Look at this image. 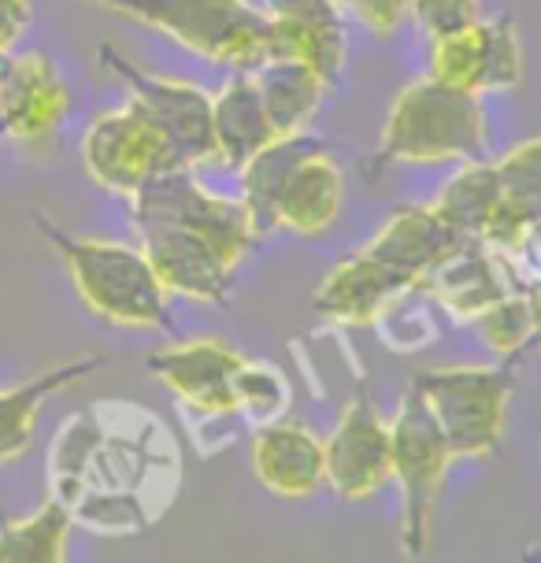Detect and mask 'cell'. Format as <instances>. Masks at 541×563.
Returning a JSON list of instances; mask_svg holds the SVG:
<instances>
[{
  "label": "cell",
  "instance_id": "obj_2",
  "mask_svg": "<svg viewBox=\"0 0 541 563\" xmlns=\"http://www.w3.org/2000/svg\"><path fill=\"white\" fill-rule=\"evenodd\" d=\"M137 245L167 294L197 305H227L238 267L253 253L260 223L242 197H223L172 167L130 197Z\"/></svg>",
  "mask_w": 541,
  "mask_h": 563
},
{
  "label": "cell",
  "instance_id": "obj_18",
  "mask_svg": "<svg viewBox=\"0 0 541 563\" xmlns=\"http://www.w3.org/2000/svg\"><path fill=\"white\" fill-rule=\"evenodd\" d=\"M464 234L449 223L438 205H405L386 219L383 230L367 241V253L386 260L412 286H419L449 253L464 245Z\"/></svg>",
  "mask_w": 541,
  "mask_h": 563
},
{
  "label": "cell",
  "instance_id": "obj_13",
  "mask_svg": "<svg viewBox=\"0 0 541 563\" xmlns=\"http://www.w3.org/2000/svg\"><path fill=\"white\" fill-rule=\"evenodd\" d=\"M327 441V486L334 497L360 505L378 497L389 486V419L371 400V389L360 382L345 400L342 416Z\"/></svg>",
  "mask_w": 541,
  "mask_h": 563
},
{
  "label": "cell",
  "instance_id": "obj_9",
  "mask_svg": "<svg viewBox=\"0 0 541 563\" xmlns=\"http://www.w3.org/2000/svg\"><path fill=\"white\" fill-rule=\"evenodd\" d=\"M82 167L104 194L130 200L156 175L175 167V153L164 130L156 126V119L130 97L126 104L100 112L86 126Z\"/></svg>",
  "mask_w": 541,
  "mask_h": 563
},
{
  "label": "cell",
  "instance_id": "obj_33",
  "mask_svg": "<svg viewBox=\"0 0 541 563\" xmlns=\"http://www.w3.org/2000/svg\"><path fill=\"white\" fill-rule=\"evenodd\" d=\"M8 64H12V56L0 53V89H4V78H8Z\"/></svg>",
  "mask_w": 541,
  "mask_h": 563
},
{
  "label": "cell",
  "instance_id": "obj_1",
  "mask_svg": "<svg viewBox=\"0 0 541 563\" xmlns=\"http://www.w3.org/2000/svg\"><path fill=\"white\" fill-rule=\"evenodd\" d=\"M183 456L153 411L100 400L64 419L48 445V489L75 522L104 538L142 534L172 508Z\"/></svg>",
  "mask_w": 541,
  "mask_h": 563
},
{
  "label": "cell",
  "instance_id": "obj_32",
  "mask_svg": "<svg viewBox=\"0 0 541 563\" xmlns=\"http://www.w3.org/2000/svg\"><path fill=\"white\" fill-rule=\"evenodd\" d=\"M527 300L530 316H534V349H541V275L527 282Z\"/></svg>",
  "mask_w": 541,
  "mask_h": 563
},
{
  "label": "cell",
  "instance_id": "obj_3",
  "mask_svg": "<svg viewBox=\"0 0 541 563\" xmlns=\"http://www.w3.org/2000/svg\"><path fill=\"white\" fill-rule=\"evenodd\" d=\"M242 200L260 230L278 227L297 238H319L334 227L345 200V175L316 134L275 137L238 167Z\"/></svg>",
  "mask_w": 541,
  "mask_h": 563
},
{
  "label": "cell",
  "instance_id": "obj_28",
  "mask_svg": "<svg viewBox=\"0 0 541 563\" xmlns=\"http://www.w3.org/2000/svg\"><path fill=\"white\" fill-rule=\"evenodd\" d=\"M494 167L500 175L505 194L527 200L530 208L541 211V134L523 141V145L508 148L505 156L494 159Z\"/></svg>",
  "mask_w": 541,
  "mask_h": 563
},
{
  "label": "cell",
  "instance_id": "obj_24",
  "mask_svg": "<svg viewBox=\"0 0 541 563\" xmlns=\"http://www.w3.org/2000/svg\"><path fill=\"white\" fill-rule=\"evenodd\" d=\"M505 197L500 175L494 159H467L453 178L442 186L434 205L445 211V219L453 223L464 238H478V230L489 219V211L497 208V200Z\"/></svg>",
  "mask_w": 541,
  "mask_h": 563
},
{
  "label": "cell",
  "instance_id": "obj_30",
  "mask_svg": "<svg viewBox=\"0 0 541 563\" xmlns=\"http://www.w3.org/2000/svg\"><path fill=\"white\" fill-rule=\"evenodd\" d=\"M30 19H34L30 0H0V53H12L19 37L26 34Z\"/></svg>",
  "mask_w": 541,
  "mask_h": 563
},
{
  "label": "cell",
  "instance_id": "obj_29",
  "mask_svg": "<svg viewBox=\"0 0 541 563\" xmlns=\"http://www.w3.org/2000/svg\"><path fill=\"white\" fill-rule=\"evenodd\" d=\"M334 4H338V12L356 19V23L371 30V34L386 37L408 19L412 0H334Z\"/></svg>",
  "mask_w": 541,
  "mask_h": 563
},
{
  "label": "cell",
  "instance_id": "obj_5",
  "mask_svg": "<svg viewBox=\"0 0 541 563\" xmlns=\"http://www.w3.org/2000/svg\"><path fill=\"white\" fill-rule=\"evenodd\" d=\"M489 153L483 97L464 93L430 75L408 82L389 104L375 167L394 164H467Z\"/></svg>",
  "mask_w": 541,
  "mask_h": 563
},
{
  "label": "cell",
  "instance_id": "obj_19",
  "mask_svg": "<svg viewBox=\"0 0 541 563\" xmlns=\"http://www.w3.org/2000/svg\"><path fill=\"white\" fill-rule=\"evenodd\" d=\"M97 367H104V356H78L42 371L30 382H19L12 389H0V464H12V460L23 456L34 445L37 419H42L48 400L78 386Z\"/></svg>",
  "mask_w": 541,
  "mask_h": 563
},
{
  "label": "cell",
  "instance_id": "obj_10",
  "mask_svg": "<svg viewBox=\"0 0 541 563\" xmlns=\"http://www.w3.org/2000/svg\"><path fill=\"white\" fill-rule=\"evenodd\" d=\"M100 64L130 89V97L156 119L164 137L172 141L175 167L197 170L216 164V130H212V93L189 78L153 75L137 67L134 59L115 53L112 45H100Z\"/></svg>",
  "mask_w": 541,
  "mask_h": 563
},
{
  "label": "cell",
  "instance_id": "obj_14",
  "mask_svg": "<svg viewBox=\"0 0 541 563\" xmlns=\"http://www.w3.org/2000/svg\"><path fill=\"white\" fill-rule=\"evenodd\" d=\"M253 475L270 497L305 500L327 486V441L308 422L278 416L253 427Z\"/></svg>",
  "mask_w": 541,
  "mask_h": 563
},
{
  "label": "cell",
  "instance_id": "obj_20",
  "mask_svg": "<svg viewBox=\"0 0 541 563\" xmlns=\"http://www.w3.org/2000/svg\"><path fill=\"white\" fill-rule=\"evenodd\" d=\"M253 78L275 137H294L312 130L319 108L330 93V82L316 67L300 64V59L267 56L264 64L253 67Z\"/></svg>",
  "mask_w": 541,
  "mask_h": 563
},
{
  "label": "cell",
  "instance_id": "obj_34",
  "mask_svg": "<svg viewBox=\"0 0 541 563\" xmlns=\"http://www.w3.org/2000/svg\"><path fill=\"white\" fill-rule=\"evenodd\" d=\"M0 141H4V126H0Z\"/></svg>",
  "mask_w": 541,
  "mask_h": 563
},
{
  "label": "cell",
  "instance_id": "obj_7",
  "mask_svg": "<svg viewBox=\"0 0 541 563\" xmlns=\"http://www.w3.org/2000/svg\"><path fill=\"white\" fill-rule=\"evenodd\" d=\"M416 397L445 434L456 460H489L505 441L516 397L512 364L427 367L412 378Z\"/></svg>",
  "mask_w": 541,
  "mask_h": 563
},
{
  "label": "cell",
  "instance_id": "obj_12",
  "mask_svg": "<svg viewBox=\"0 0 541 563\" xmlns=\"http://www.w3.org/2000/svg\"><path fill=\"white\" fill-rule=\"evenodd\" d=\"M245 352L227 338H183L148 352L145 367L172 389V397L194 419L238 416L234 378L245 364Z\"/></svg>",
  "mask_w": 541,
  "mask_h": 563
},
{
  "label": "cell",
  "instance_id": "obj_15",
  "mask_svg": "<svg viewBox=\"0 0 541 563\" xmlns=\"http://www.w3.org/2000/svg\"><path fill=\"white\" fill-rule=\"evenodd\" d=\"M523 282L519 267L508 256L494 253L483 241L467 238L456 253H449L430 275L419 282L423 297L434 300L456 323H471L478 311H486L494 300L516 294Z\"/></svg>",
  "mask_w": 541,
  "mask_h": 563
},
{
  "label": "cell",
  "instance_id": "obj_8",
  "mask_svg": "<svg viewBox=\"0 0 541 563\" xmlns=\"http://www.w3.org/2000/svg\"><path fill=\"white\" fill-rule=\"evenodd\" d=\"M453 464L445 434L408 386L389 419V482H397L400 493V552L408 560H423L434 545L438 500Z\"/></svg>",
  "mask_w": 541,
  "mask_h": 563
},
{
  "label": "cell",
  "instance_id": "obj_26",
  "mask_svg": "<svg viewBox=\"0 0 541 563\" xmlns=\"http://www.w3.org/2000/svg\"><path fill=\"white\" fill-rule=\"evenodd\" d=\"M234 397H238V416H242L249 427H260V422L286 416L289 382L283 371L264 364V360H245L234 378Z\"/></svg>",
  "mask_w": 541,
  "mask_h": 563
},
{
  "label": "cell",
  "instance_id": "obj_16",
  "mask_svg": "<svg viewBox=\"0 0 541 563\" xmlns=\"http://www.w3.org/2000/svg\"><path fill=\"white\" fill-rule=\"evenodd\" d=\"M408 289L416 286L400 271L360 249L327 271L312 294V311L334 327H375Z\"/></svg>",
  "mask_w": 541,
  "mask_h": 563
},
{
  "label": "cell",
  "instance_id": "obj_22",
  "mask_svg": "<svg viewBox=\"0 0 541 563\" xmlns=\"http://www.w3.org/2000/svg\"><path fill=\"white\" fill-rule=\"evenodd\" d=\"M267 15V12H264ZM267 56L300 59L316 67L330 86L342 78L349 37H345V15L327 19H270L267 15Z\"/></svg>",
  "mask_w": 541,
  "mask_h": 563
},
{
  "label": "cell",
  "instance_id": "obj_21",
  "mask_svg": "<svg viewBox=\"0 0 541 563\" xmlns=\"http://www.w3.org/2000/svg\"><path fill=\"white\" fill-rule=\"evenodd\" d=\"M212 130H216V164L238 170L260 148L275 141L260 100L253 70H238L230 82L212 93Z\"/></svg>",
  "mask_w": 541,
  "mask_h": 563
},
{
  "label": "cell",
  "instance_id": "obj_11",
  "mask_svg": "<svg viewBox=\"0 0 541 563\" xmlns=\"http://www.w3.org/2000/svg\"><path fill=\"white\" fill-rule=\"evenodd\" d=\"M427 75L475 97L512 93L523 86L527 75V53L516 19L494 15L460 30V34L430 42Z\"/></svg>",
  "mask_w": 541,
  "mask_h": 563
},
{
  "label": "cell",
  "instance_id": "obj_25",
  "mask_svg": "<svg viewBox=\"0 0 541 563\" xmlns=\"http://www.w3.org/2000/svg\"><path fill=\"white\" fill-rule=\"evenodd\" d=\"M467 327H475L478 334H483V341L497 360L516 364L527 349H534V316H530L527 286L494 300V305H489L486 311H478Z\"/></svg>",
  "mask_w": 541,
  "mask_h": 563
},
{
  "label": "cell",
  "instance_id": "obj_6",
  "mask_svg": "<svg viewBox=\"0 0 541 563\" xmlns=\"http://www.w3.org/2000/svg\"><path fill=\"white\" fill-rule=\"evenodd\" d=\"M167 34L208 64L253 70L267 59V15L253 0H89Z\"/></svg>",
  "mask_w": 541,
  "mask_h": 563
},
{
  "label": "cell",
  "instance_id": "obj_17",
  "mask_svg": "<svg viewBox=\"0 0 541 563\" xmlns=\"http://www.w3.org/2000/svg\"><path fill=\"white\" fill-rule=\"evenodd\" d=\"M67 108H71V93L45 53H26L8 64L4 89H0L4 137H15L23 145H45L64 126Z\"/></svg>",
  "mask_w": 541,
  "mask_h": 563
},
{
  "label": "cell",
  "instance_id": "obj_27",
  "mask_svg": "<svg viewBox=\"0 0 541 563\" xmlns=\"http://www.w3.org/2000/svg\"><path fill=\"white\" fill-rule=\"evenodd\" d=\"M408 19H412L427 42H438V37L460 34V30L483 23L486 8L483 0H412Z\"/></svg>",
  "mask_w": 541,
  "mask_h": 563
},
{
  "label": "cell",
  "instance_id": "obj_23",
  "mask_svg": "<svg viewBox=\"0 0 541 563\" xmlns=\"http://www.w3.org/2000/svg\"><path fill=\"white\" fill-rule=\"evenodd\" d=\"M71 527V511L48 497L34 516L0 522V563H64Z\"/></svg>",
  "mask_w": 541,
  "mask_h": 563
},
{
  "label": "cell",
  "instance_id": "obj_31",
  "mask_svg": "<svg viewBox=\"0 0 541 563\" xmlns=\"http://www.w3.org/2000/svg\"><path fill=\"white\" fill-rule=\"evenodd\" d=\"M264 12L270 19H327V15H342L334 0H264Z\"/></svg>",
  "mask_w": 541,
  "mask_h": 563
},
{
  "label": "cell",
  "instance_id": "obj_4",
  "mask_svg": "<svg viewBox=\"0 0 541 563\" xmlns=\"http://www.w3.org/2000/svg\"><path fill=\"white\" fill-rule=\"evenodd\" d=\"M37 234H45L56 256L64 260L75 294L97 319L123 330H159L172 334V294L148 264L142 245L108 238H82L37 216Z\"/></svg>",
  "mask_w": 541,
  "mask_h": 563
}]
</instances>
